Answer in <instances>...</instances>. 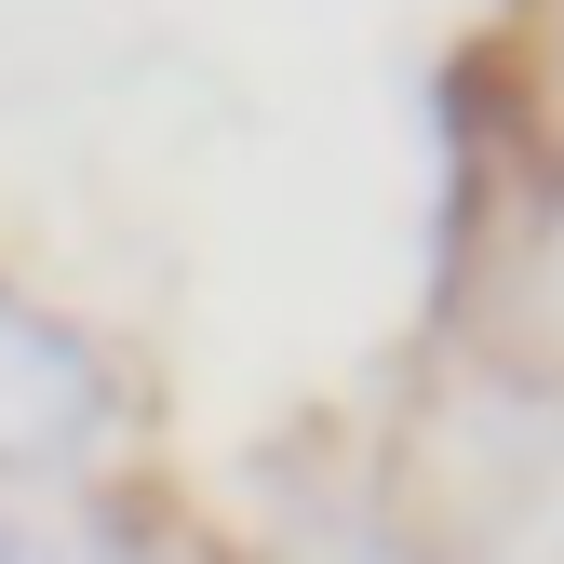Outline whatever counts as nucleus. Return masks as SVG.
<instances>
[{"label": "nucleus", "instance_id": "nucleus-1", "mask_svg": "<svg viewBox=\"0 0 564 564\" xmlns=\"http://www.w3.org/2000/svg\"><path fill=\"white\" fill-rule=\"evenodd\" d=\"M108 431V364L28 296H0V470H67Z\"/></svg>", "mask_w": 564, "mask_h": 564}, {"label": "nucleus", "instance_id": "nucleus-2", "mask_svg": "<svg viewBox=\"0 0 564 564\" xmlns=\"http://www.w3.org/2000/svg\"><path fill=\"white\" fill-rule=\"evenodd\" d=\"M0 564H54V551H41V538H14V524H0Z\"/></svg>", "mask_w": 564, "mask_h": 564}]
</instances>
